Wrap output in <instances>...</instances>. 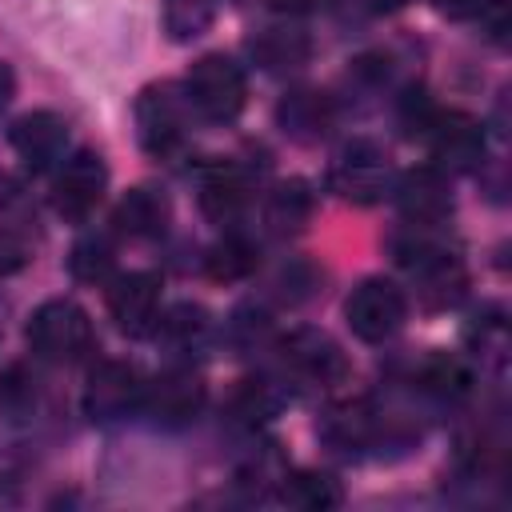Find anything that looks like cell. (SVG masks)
<instances>
[{"instance_id":"7c38bea8","label":"cell","mask_w":512,"mask_h":512,"mask_svg":"<svg viewBox=\"0 0 512 512\" xmlns=\"http://www.w3.org/2000/svg\"><path fill=\"white\" fill-rule=\"evenodd\" d=\"M280 356H284V364H288L300 380H308V384H332V380H340V376L348 372V360H344L340 344H336L332 336L316 332V328H296V332H288V336L280 340Z\"/></svg>"},{"instance_id":"8fae6325","label":"cell","mask_w":512,"mask_h":512,"mask_svg":"<svg viewBox=\"0 0 512 512\" xmlns=\"http://www.w3.org/2000/svg\"><path fill=\"white\" fill-rule=\"evenodd\" d=\"M432 144V156L444 168H472L484 156V128L468 112H432V120L420 132Z\"/></svg>"},{"instance_id":"f1b7e54d","label":"cell","mask_w":512,"mask_h":512,"mask_svg":"<svg viewBox=\"0 0 512 512\" xmlns=\"http://www.w3.org/2000/svg\"><path fill=\"white\" fill-rule=\"evenodd\" d=\"M24 264H28L24 240H20L16 232H4V228H0V280H4V276H16Z\"/></svg>"},{"instance_id":"d4e9b609","label":"cell","mask_w":512,"mask_h":512,"mask_svg":"<svg viewBox=\"0 0 512 512\" xmlns=\"http://www.w3.org/2000/svg\"><path fill=\"white\" fill-rule=\"evenodd\" d=\"M156 328L172 348H188L208 332V312L200 304H176L156 320Z\"/></svg>"},{"instance_id":"44dd1931","label":"cell","mask_w":512,"mask_h":512,"mask_svg":"<svg viewBox=\"0 0 512 512\" xmlns=\"http://www.w3.org/2000/svg\"><path fill=\"white\" fill-rule=\"evenodd\" d=\"M256 260V244H248L244 236H224L204 252V272L220 284H236L256 272Z\"/></svg>"},{"instance_id":"8992f818","label":"cell","mask_w":512,"mask_h":512,"mask_svg":"<svg viewBox=\"0 0 512 512\" xmlns=\"http://www.w3.org/2000/svg\"><path fill=\"white\" fill-rule=\"evenodd\" d=\"M140 396H144V380H140L136 364H128V360H100L88 372V384H84L80 404H84V416L88 420L108 424V420L128 416L140 404Z\"/></svg>"},{"instance_id":"52a82bcc","label":"cell","mask_w":512,"mask_h":512,"mask_svg":"<svg viewBox=\"0 0 512 512\" xmlns=\"http://www.w3.org/2000/svg\"><path fill=\"white\" fill-rule=\"evenodd\" d=\"M136 136L144 144V152L152 156H168L180 148L184 140V104L172 92V84H148L136 96Z\"/></svg>"},{"instance_id":"4fadbf2b","label":"cell","mask_w":512,"mask_h":512,"mask_svg":"<svg viewBox=\"0 0 512 512\" xmlns=\"http://www.w3.org/2000/svg\"><path fill=\"white\" fill-rule=\"evenodd\" d=\"M400 212L412 228H436L448 220L452 212V188H448V176L440 168H416L400 180Z\"/></svg>"},{"instance_id":"484cf974","label":"cell","mask_w":512,"mask_h":512,"mask_svg":"<svg viewBox=\"0 0 512 512\" xmlns=\"http://www.w3.org/2000/svg\"><path fill=\"white\" fill-rule=\"evenodd\" d=\"M228 408H232V416L240 424L256 428V424H264L276 412V396H272V388L264 380H240V388L232 392V404Z\"/></svg>"},{"instance_id":"5b68a950","label":"cell","mask_w":512,"mask_h":512,"mask_svg":"<svg viewBox=\"0 0 512 512\" xmlns=\"http://www.w3.org/2000/svg\"><path fill=\"white\" fill-rule=\"evenodd\" d=\"M388 180H392V168H388V156L372 144V140H352L344 144L336 156H332V168H328V188L352 204H376L384 192H388Z\"/></svg>"},{"instance_id":"83f0119b","label":"cell","mask_w":512,"mask_h":512,"mask_svg":"<svg viewBox=\"0 0 512 512\" xmlns=\"http://www.w3.org/2000/svg\"><path fill=\"white\" fill-rule=\"evenodd\" d=\"M20 220H28V196L20 192V184H16V180L0 176V228H4V232H12Z\"/></svg>"},{"instance_id":"ffe728a7","label":"cell","mask_w":512,"mask_h":512,"mask_svg":"<svg viewBox=\"0 0 512 512\" xmlns=\"http://www.w3.org/2000/svg\"><path fill=\"white\" fill-rule=\"evenodd\" d=\"M312 208H316L312 188H308L304 180H284V184L272 188L264 216H268V224H272L276 232H300V228L312 220Z\"/></svg>"},{"instance_id":"5bb4252c","label":"cell","mask_w":512,"mask_h":512,"mask_svg":"<svg viewBox=\"0 0 512 512\" xmlns=\"http://www.w3.org/2000/svg\"><path fill=\"white\" fill-rule=\"evenodd\" d=\"M172 220V204L164 192L156 188H128L112 212V224L116 232L132 236V240H152V236H164Z\"/></svg>"},{"instance_id":"3957f363","label":"cell","mask_w":512,"mask_h":512,"mask_svg":"<svg viewBox=\"0 0 512 512\" xmlns=\"http://www.w3.org/2000/svg\"><path fill=\"white\" fill-rule=\"evenodd\" d=\"M404 316H408L404 292H400L392 280H380V276L360 280V284L348 292V300H344V320H348L352 336L364 340V344H384V340H392V336L400 332Z\"/></svg>"},{"instance_id":"2e32d148","label":"cell","mask_w":512,"mask_h":512,"mask_svg":"<svg viewBox=\"0 0 512 512\" xmlns=\"http://www.w3.org/2000/svg\"><path fill=\"white\" fill-rule=\"evenodd\" d=\"M248 52H252L256 64L268 68V72H292V68L308 64L312 40H308V32H300V28H264V32H256V36L248 40Z\"/></svg>"},{"instance_id":"f546056e","label":"cell","mask_w":512,"mask_h":512,"mask_svg":"<svg viewBox=\"0 0 512 512\" xmlns=\"http://www.w3.org/2000/svg\"><path fill=\"white\" fill-rule=\"evenodd\" d=\"M484 4H488V0H432V8H436V12L456 16V20H464V16H480V12H484Z\"/></svg>"},{"instance_id":"4316f807","label":"cell","mask_w":512,"mask_h":512,"mask_svg":"<svg viewBox=\"0 0 512 512\" xmlns=\"http://www.w3.org/2000/svg\"><path fill=\"white\" fill-rule=\"evenodd\" d=\"M36 404V376L24 364H8L0 372V408L4 412H28Z\"/></svg>"},{"instance_id":"e0dca14e","label":"cell","mask_w":512,"mask_h":512,"mask_svg":"<svg viewBox=\"0 0 512 512\" xmlns=\"http://www.w3.org/2000/svg\"><path fill=\"white\" fill-rule=\"evenodd\" d=\"M320 436L340 448V452H360L376 440V416L364 400H348V404H336L328 408V416L320 420Z\"/></svg>"},{"instance_id":"4dcf8cb0","label":"cell","mask_w":512,"mask_h":512,"mask_svg":"<svg viewBox=\"0 0 512 512\" xmlns=\"http://www.w3.org/2000/svg\"><path fill=\"white\" fill-rule=\"evenodd\" d=\"M12 96H16V72H12V68L0 60V112H8Z\"/></svg>"},{"instance_id":"cb8c5ba5","label":"cell","mask_w":512,"mask_h":512,"mask_svg":"<svg viewBox=\"0 0 512 512\" xmlns=\"http://www.w3.org/2000/svg\"><path fill=\"white\" fill-rule=\"evenodd\" d=\"M420 388H428V392L440 396V400H460V396H468V388H472V372L464 368V360H456V356H448V352H436V356H428L424 368H420Z\"/></svg>"},{"instance_id":"9a60e30c","label":"cell","mask_w":512,"mask_h":512,"mask_svg":"<svg viewBox=\"0 0 512 512\" xmlns=\"http://www.w3.org/2000/svg\"><path fill=\"white\" fill-rule=\"evenodd\" d=\"M276 120H280V128H284L288 136H296V140H320V136L332 128L336 108H332V100H328L324 92L300 88V92H292V96L280 100Z\"/></svg>"},{"instance_id":"ac0fdd59","label":"cell","mask_w":512,"mask_h":512,"mask_svg":"<svg viewBox=\"0 0 512 512\" xmlns=\"http://www.w3.org/2000/svg\"><path fill=\"white\" fill-rule=\"evenodd\" d=\"M244 200H248V184H244V176L236 168L216 164L212 172L200 176V208H204L208 220H216V224L236 220Z\"/></svg>"},{"instance_id":"6da1fadb","label":"cell","mask_w":512,"mask_h":512,"mask_svg":"<svg viewBox=\"0 0 512 512\" xmlns=\"http://www.w3.org/2000/svg\"><path fill=\"white\" fill-rule=\"evenodd\" d=\"M24 336H28L32 356H40L48 364H80L92 352V344H96V332H92L88 312L76 300H68V296L44 300L28 316Z\"/></svg>"},{"instance_id":"277c9868","label":"cell","mask_w":512,"mask_h":512,"mask_svg":"<svg viewBox=\"0 0 512 512\" xmlns=\"http://www.w3.org/2000/svg\"><path fill=\"white\" fill-rule=\"evenodd\" d=\"M104 188H108L104 156L92 152V148H80L60 164V172L52 180V208H56L60 220L80 224L96 212V204L104 200Z\"/></svg>"},{"instance_id":"d6986e66","label":"cell","mask_w":512,"mask_h":512,"mask_svg":"<svg viewBox=\"0 0 512 512\" xmlns=\"http://www.w3.org/2000/svg\"><path fill=\"white\" fill-rule=\"evenodd\" d=\"M280 500L288 504V508H304V512H324V508H336L340 500H344V492H340V484L328 476V472H312V468H304V472H284V480H280Z\"/></svg>"},{"instance_id":"1f68e13d","label":"cell","mask_w":512,"mask_h":512,"mask_svg":"<svg viewBox=\"0 0 512 512\" xmlns=\"http://www.w3.org/2000/svg\"><path fill=\"white\" fill-rule=\"evenodd\" d=\"M268 4H272L276 12H292V16H296V12H312V8H320L324 0H268Z\"/></svg>"},{"instance_id":"ba28073f","label":"cell","mask_w":512,"mask_h":512,"mask_svg":"<svg viewBox=\"0 0 512 512\" xmlns=\"http://www.w3.org/2000/svg\"><path fill=\"white\" fill-rule=\"evenodd\" d=\"M160 276L156 272H128L116 276L108 288V316L124 336H148L160 320Z\"/></svg>"},{"instance_id":"d6a6232c","label":"cell","mask_w":512,"mask_h":512,"mask_svg":"<svg viewBox=\"0 0 512 512\" xmlns=\"http://www.w3.org/2000/svg\"><path fill=\"white\" fill-rule=\"evenodd\" d=\"M404 4H408V0H372V8H376V12H400Z\"/></svg>"},{"instance_id":"603a6c76","label":"cell","mask_w":512,"mask_h":512,"mask_svg":"<svg viewBox=\"0 0 512 512\" xmlns=\"http://www.w3.org/2000/svg\"><path fill=\"white\" fill-rule=\"evenodd\" d=\"M68 268H72V276H76L80 284H104V280L112 276V268H116L112 240L100 236V232L76 240V244H72V256H68Z\"/></svg>"},{"instance_id":"7402d4cb","label":"cell","mask_w":512,"mask_h":512,"mask_svg":"<svg viewBox=\"0 0 512 512\" xmlns=\"http://www.w3.org/2000/svg\"><path fill=\"white\" fill-rule=\"evenodd\" d=\"M216 8H220V0H164L160 16H164L168 40L188 44V40L204 36L212 28V20H216Z\"/></svg>"},{"instance_id":"30bf717a","label":"cell","mask_w":512,"mask_h":512,"mask_svg":"<svg viewBox=\"0 0 512 512\" xmlns=\"http://www.w3.org/2000/svg\"><path fill=\"white\" fill-rule=\"evenodd\" d=\"M204 396H208V388L192 368H164L156 380L144 384L140 404L160 424H188L204 408Z\"/></svg>"},{"instance_id":"7a4b0ae2","label":"cell","mask_w":512,"mask_h":512,"mask_svg":"<svg viewBox=\"0 0 512 512\" xmlns=\"http://www.w3.org/2000/svg\"><path fill=\"white\" fill-rule=\"evenodd\" d=\"M184 96H188V104H192L204 120L228 124V120H236V116L244 112V104H248L244 68H240L232 56H224V52H208V56H200V60L188 68V76H184Z\"/></svg>"},{"instance_id":"9c48e42d","label":"cell","mask_w":512,"mask_h":512,"mask_svg":"<svg viewBox=\"0 0 512 512\" xmlns=\"http://www.w3.org/2000/svg\"><path fill=\"white\" fill-rule=\"evenodd\" d=\"M8 140L16 148V156L32 168V172H48L56 164H64V152H68V124L48 112V108H36V112H24L12 128H8Z\"/></svg>"}]
</instances>
